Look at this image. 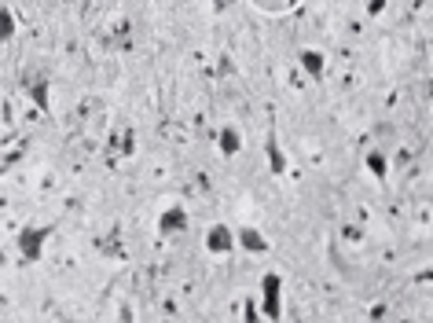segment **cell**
<instances>
[{
	"label": "cell",
	"instance_id": "cell-6",
	"mask_svg": "<svg viewBox=\"0 0 433 323\" xmlns=\"http://www.w3.org/2000/svg\"><path fill=\"white\" fill-rule=\"evenodd\" d=\"M250 4L257 11H265V15H287V11H294L301 4V0H250Z\"/></svg>",
	"mask_w": 433,
	"mask_h": 323
},
{
	"label": "cell",
	"instance_id": "cell-3",
	"mask_svg": "<svg viewBox=\"0 0 433 323\" xmlns=\"http://www.w3.org/2000/svg\"><path fill=\"white\" fill-rule=\"evenodd\" d=\"M48 232H52V228H26V232L18 235V246H23V254L30 261H41V246H45Z\"/></svg>",
	"mask_w": 433,
	"mask_h": 323
},
{
	"label": "cell",
	"instance_id": "cell-2",
	"mask_svg": "<svg viewBox=\"0 0 433 323\" xmlns=\"http://www.w3.org/2000/svg\"><path fill=\"white\" fill-rule=\"evenodd\" d=\"M206 250H213V254H228V250H235V232H232L228 224H213L210 235H206Z\"/></svg>",
	"mask_w": 433,
	"mask_h": 323
},
{
	"label": "cell",
	"instance_id": "cell-10",
	"mask_svg": "<svg viewBox=\"0 0 433 323\" xmlns=\"http://www.w3.org/2000/svg\"><path fill=\"white\" fill-rule=\"evenodd\" d=\"M220 151H224V155H235V151H239V132L232 125L220 132Z\"/></svg>",
	"mask_w": 433,
	"mask_h": 323
},
{
	"label": "cell",
	"instance_id": "cell-11",
	"mask_svg": "<svg viewBox=\"0 0 433 323\" xmlns=\"http://www.w3.org/2000/svg\"><path fill=\"white\" fill-rule=\"evenodd\" d=\"M268 158H272V173L279 177L287 169V162H283V155H279V143H275V136H268Z\"/></svg>",
	"mask_w": 433,
	"mask_h": 323
},
{
	"label": "cell",
	"instance_id": "cell-13",
	"mask_svg": "<svg viewBox=\"0 0 433 323\" xmlns=\"http://www.w3.org/2000/svg\"><path fill=\"white\" fill-rule=\"evenodd\" d=\"M0 264H4V250H0Z\"/></svg>",
	"mask_w": 433,
	"mask_h": 323
},
{
	"label": "cell",
	"instance_id": "cell-4",
	"mask_svg": "<svg viewBox=\"0 0 433 323\" xmlns=\"http://www.w3.org/2000/svg\"><path fill=\"white\" fill-rule=\"evenodd\" d=\"M187 228V213L180 210V206H169V210L158 217V232L162 235H169V232H184Z\"/></svg>",
	"mask_w": 433,
	"mask_h": 323
},
{
	"label": "cell",
	"instance_id": "cell-5",
	"mask_svg": "<svg viewBox=\"0 0 433 323\" xmlns=\"http://www.w3.org/2000/svg\"><path fill=\"white\" fill-rule=\"evenodd\" d=\"M235 242L247 246L250 254H265V250H268V239L261 235L257 228H239V232H235Z\"/></svg>",
	"mask_w": 433,
	"mask_h": 323
},
{
	"label": "cell",
	"instance_id": "cell-9",
	"mask_svg": "<svg viewBox=\"0 0 433 323\" xmlns=\"http://www.w3.org/2000/svg\"><path fill=\"white\" fill-rule=\"evenodd\" d=\"M11 37H15V15L11 8H0V45L11 41Z\"/></svg>",
	"mask_w": 433,
	"mask_h": 323
},
{
	"label": "cell",
	"instance_id": "cell-12",
	"mask_svg": "<svg viewBox=\"0 0 433 323\" xmlns=\"http://www.w3.org/2000/svg\"><path fill=\"white\" fill-rule=\"evenodd\" d=\"M367 165L374 169V173H379V177H386V158L379 155V151H371V155H367Z\"/></svg>",
	"mask_w": 433,
	"mask_h": 323
},
{
	"label": "cell",
	"instance_id": "cell-7",
	"mask_svg": "<svg viewBox=\"0 0 433 323\" xmlns=\"http://www.w3.org/2000/svg\"><path fill=\"white\" fill-rule=\"evenodd\" d=\"M26 96L37 103V107H41L45 114L52 110V103H48V81L45 78H37V81H26Z\"/></svg>",
	"mask_w": 433,
	"mask_h": 323
},
{
	"label": "cell",
	"instance_id": "cell-8",
	"mask_svg": "<svg viewBox=\"0 0 433 323\" xmlns=\"http://www.w3.org/2000/svg\"><path fill=\"white\" fill-rule=\"evenodd\" d=\"M301 66H305L312 78H324V70H327V59L319 52H301Z\"/></svg>",
	"mask_w": 433,
	"mask_h": 323
},
{
	"label": "cell",
	"instance_id": "cell-1",
	"mask_svg": "<svg viewBox=\"0 0 433 323\" xmlns=\"http://www.w3.org/2000/svg\"><path fill=\"white\" fill-rule=\"evenodd\" d=\"M279 283H283V279H279L275 272H268L265 279H261V301H265V316L268 319L283 316V309H279Z\"/></svg>",
	"mask_w": 433,
	"mask_h": 323
}]
</instances>
